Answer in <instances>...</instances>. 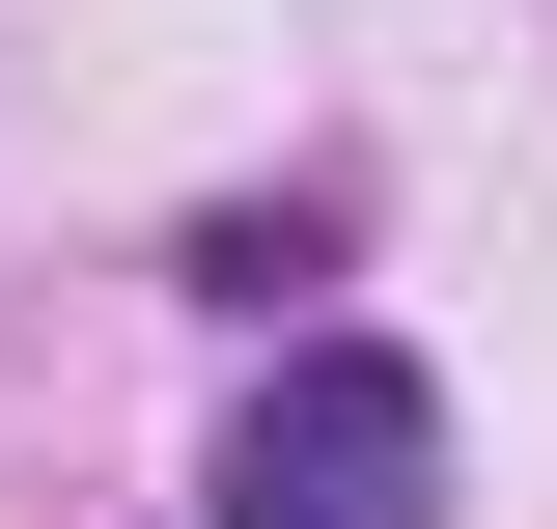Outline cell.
Segmentation results:
<instances>
[{"mask_svg": "<svg viewBox=\"0 0 557 529\" xmlns=\"http://www.w3.org/2000/svg\"><path fill=\"white\" fill-rule=\"evenodd\" d=\"M196 502H223V529H446V391H418L391 334H307V362L223 418Z\"/></svg>", "mask_w": 557, "mask_h": 529, "instance_id": "obj_1", "label": "cell"}]
</instances>
